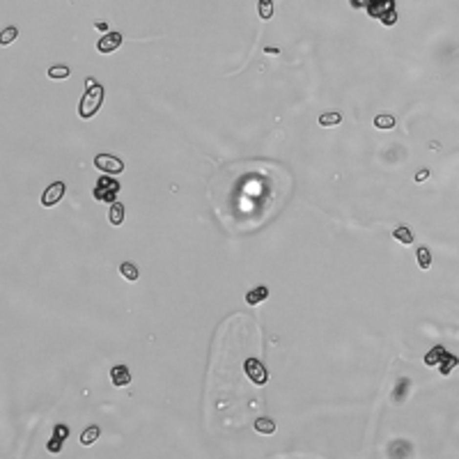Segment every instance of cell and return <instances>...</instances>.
<instances>
[{"label": "cell", "mask_w": 459, "mask_h": 459, "mask_svg": "<svg viewBox=\"0 0 459 459\" xmlns=\"http://www.w3.org/2000/svg\"><path fill=\"white\" fill-rule=\"evenodd\" d=\"M16 37H19V28H5L2 35H0V44L7 46V44H12Z\"/></svg>", "instance_id": "obj_21"}, {"label": "cell", "mask_w": 459, "mask_h": 459, "mask_svg": "<svg viewBox=\"0 0 459 459\" xmlns=\"http://www.w3.org/2000/svg\"><path fill=\"white\" fill-rule=\"evenodd\" d=\"M255 432H260V434H273V432H276V422H273L271 418H257Z\"/></svg>", "instance_id": "obj_13"}, {"label": "cell", "mask_w": 459, "mask_h": 459, "mask_svg": "<svg viewBox=\"0 0 459 459\" xmlns=\"http://www.w3.org/2000/svg\"><path fill=\"white\" fill-rule=\"evenodd\" d=\"M427 177H429V170H418V173H415V181H418V184H420V181H425Z\"/></svg>", "instance_id": "obj_24"}, {"label": "cell", "mask_w": 459, "mask_h": 459, "mask_svg": "<svg viewBox=\"0 0 459 459\" xmlns=\"http://www.w3.org/2000/svg\"><path fill=\"white\" fill-rule=\"evenodd\" d=\"M117 193H120V184L110 179V175H104L94 184V200H99V202H108V204L117 202Z\"/></svg>", "instance_id": "obj_2"}, {"label": "cell", "mask_w": 459, "mask_h": 459, "mask_svg": "<svg viewBox=\"0 0 459 459\" xmlns=\"http://www.w3.org/2000/svg\"><path fill=\"white\" fill-rule=\"evenodd\" d=\"M266 296H269V289H266V287H253V289L246 294V303H248V306H257V303L266 301Z\"/></svg>", "instance_id": "obj_8"}, {"label": "cell", "mask_w": 459, "mask_h": 459, "mask_svg": "<svg viewBox=\"0 0 459 459\" xmlns=\"http://www.w3.org/2000/svg\"><path fill=\"white\" fill-rule=\"evenodd\" d=\"M53 437L60 438V441H65V438L69 437V427H67V425H55V429H53Z\"/></svg>", "instance_id": "obj_22"}, {"label": "cell", "mask_w": 459, "mask_h": 459, "mask_svg": "<svg viewBox=\"0 0 459 459\" xmlns=\"http://www.w3.org/2000/svg\"><path fill=\"white\" fill-rule=\"evenodd\" d=\"M108 220H110V225H122V220H124V204H122V202H113V204H110Z\"/></svg>", "instance_id": "obj_9"}, {"label": "cell", "mask_w": 459, "mask_h": 459, "mask_svg": "<svg viewBox=\"0 0 459 459\" xmlns=\"http://www.w3.org/2000/svg\"><path fill=\"white\" fill-rule=\"evenodd\" d=\"M99 434H101V432H99V427H97V425H92V427H87L83 434H81V443H83V445H92L99 438Z\"/></svg>", "instance_id": "obj_16"}, {"label": "cell", "mask_w": 459, "mask_h": 459, "mask_svg": "<svg viewBox=\"0 0 459 459\" xmlns=\"http://www.w3.org/2000/svg\"><path fill=\"white\" fill-rule=\"evenodd\" d=\"M443 354H445L443 347H434V349L425 356V363H427V365H438V363H441V358H443Z\"/></svg>", "instance_id": "obj_19"}, {"label": "cell", "mask_w": 459, "mask_h": 459, "mask_svg": "<svg viewBox=\"0 0 459 459\" xmlns=\"http://www.w3.org/2000/svg\"><path fill=\"white\" fill-rule=\"evenodd\" d=\"M393 237L399 241V243H404V246H409V243H414V232L409 230V227H397L395 232H393Z\"/></svg>", "instance_id": "obj_15"}, {"label": "cell", "mask_w": 459, "mask_h": 459, "mask_svg": "<svg viewBox=\"0 0 459 459\" xmlns=\"http://www.w3.org/2000/svg\"><path fill=\"white\" fill-rule=\"evenodd\" d=\"M94 166H97L99 170H104L106 175H120L122 170H124V163H122L117 156H110V154H99V156L94 158Z\"/></svg>", "instance_id": "obj_4"}, {"label": "cell", "mask_w": 459, "mask_h": 459, "mask_svg": "<svg viewBox=\"0 0 459 459\" xmlns=\"http://www.w3.org/2000/svg\"><path fill=\"white\" fill-rule=\"evenodd\" d=\"M120 273H122V278L129 280V283H136L138 280V269H136V264H131V262H122Z\"/></svg>", "instance_id": "obj_11"}, {"label": "cell", "mask_w": 459, "mask_h": 459, "mask_svg": "<svg viewBox=\"0 0 459 459\" xmlns=\"http://www.w3.org/2000/svg\"><path fill=\"white\" fill-rule=\"evenodd\" d=\"M60 450H62V441L53 437L51 441H48V452H60Z\"/></svg>", "instance_id": "obj_23"}, {"label": "cell", "mask_w": 459, "mask_h": 459, "mask_svg": "<svg viewBox=\"0 0 459 459\" xmlns=\"http://www.w3.org/2000/svg\"><path fill=\"white\" fill-rule=\"evenodd\" d=\"M243 370H246L248 379H250V381H253L255 386H264V384H266V379H269V374H266V368H264V365L257 361V358H246V363H243Z\"/></svg>", "instance_id": "obj_3"}, {"label": "cell", "mask_w": 459, "mask_h": 459, "mask_svg": "<svg viewBox=\"0 0 459 459\" xmlns=\"http://www.w3.org/2000/svg\"><path fill=\"white\" fill-rule=\"evenodd\" d=\"M110 381H113V386H117V388H124V386L131 384V372H129L127 365H115V368L110 370Z\"/></svg>", "instance_id": "obj_7"}, {"label": "cell", "mask_w": 459, "mask_h": 459, "mask_svg": "<svg viewBox=\"0 0 459 459\" xmlns=\"http://www.w3.org/2000/svg\"><path fill=\"white\" fill-rule=\"evenodd\" d=\"M101 101H104V87L101 85H92L87 87V92L81 99V106H78V113L83 120H90L92 115H97V110L101 108Z\"/></svg>", "instance_id": "obj_1"}, {"label": "cell", "mask_w": 459, "mask_h": 459, "mask_svg": "<svg viewBox=\"0 0 459 459\" xmlns=\"http://www.w3.org/2000/svg\"><path fill=\"white\" fill-rule=\"evenodd\" d=\"M257 14L262 21H269L273 16V0H260L257 2Z\"/></svg>", "instance_id": "obj_12"}, {"label": "cell", "mask_w": 459, "mask_h": 459, "mask_svg": "<svg viewBox=\"0 0 459 459\" xmlns=\"http://www.w3.org/2000/svg\"><path fill=\"white\" fill-rule=\"evenodd\" d=\"M120 44H122V35L120 32H108V35H104V37L99 39V44H97V48L101 53H113V51H117L120 48Z\"/></svg>", "instance_id": "obj_6"}, {"label": "cell", "mask_w": 459, "mask_h": 459, "mask_svg": "<svg viewBox=\"0 0 459 459\" xmlns=\"http://www.w3.org/2000/svg\"><path fill=\"white\" fill-rule=\"evenodd\" d=\"M415 257H418V266L420 269H429L432 266V253H429L427 246H420V248L415 250Z\"/></svg>", "instance_id": "obj_14"}, {"label": "cell", "mask_w": 459, "mask_h": 459, "mask_svg": "<svg viewBox=\"0 0 459 459\" xmlns=\"http://www.w3.org/2000/svg\"><path fill=\"white\" fill-rule=\"evenodd\" d=\"M374 127L388 131V129L395 127V117H393V115H376V117H374Z\"/></svg>", "instance_id": "obj_18"}, {"label": "cell", "mask_w": 459, "mask_h": 459, "mask_svg": "<svg viewBox=\"0 0 459 459\" xmlns=\"http://www.w3.org/2000/svg\"><path fill=\"white\" fill-rule=\"evenodd\" d=\"M69 74H71V71H69L67 65H58V67L48 69V78H53V81H62V78H67Z\"/></svg>", "instance_id": "obj_17"}, {"label": "cell", "mask_w": 459, "mask_h": 459, "mask_svg": "<svg viewBox=\"0 0 459 459\" xmlns=\"http://www.w3.org/2000/svg\"><path fill=\"white\" fill-rule=\"evenodd\" d=\"M62 196H65V184H62V181H55V184H51V186L44 191L42 204H44V207H55V204L62 200Z\"/></svg>", "instance_id": "obj_5"}, {"label": "cell", "mask_w": 459, "mask_h": 459, "mask_svg": "<svg viewBox=\"0 0 459 459\" xmlns=\"http://www.w3.org/2000/svg\"><path fill=\"white\" fill-rule=\"evenodd\" d=\"M445 356V363H438V370H441V374H450L452 372V368L457 365V356H452V354H443ZM443 361V358H441Z\"/></svg>", "instance_id": "obj_20"}, {"label": "cell", "mask_w": 459, "mask_h": 459, "mask_svg": "<svg viewBox=\"0 0 459 459\" xmlns=\"http://www.w3.org/2000/svg\"><path fill=\"white\" fill-rule=\"evenodd\" d=\"M340 122H342V115H340L338 110H328V113L319 115V124H322V127H335Z\"/></svg>", "instance_id": "obj_10"}]
</instances>
